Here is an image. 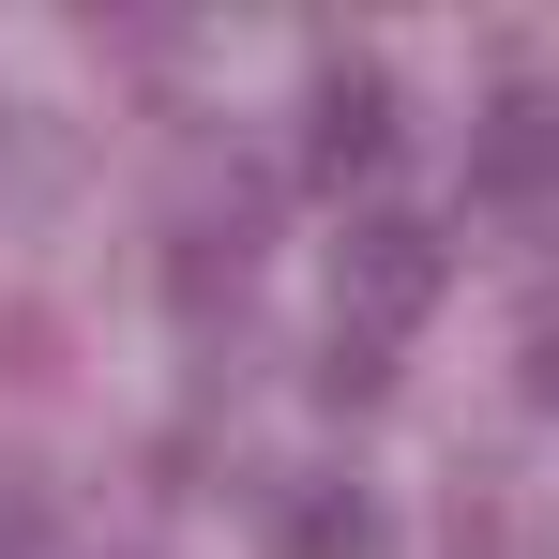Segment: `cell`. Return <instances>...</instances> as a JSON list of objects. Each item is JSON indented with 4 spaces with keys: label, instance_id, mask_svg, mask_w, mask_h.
Listing matches in <instances>:
<instances>
[{
    "label": "cell",
    "instance_id": "5b68a950",
    "mask_svg": "<svg viewBox=\"0 0 559 559\" xmlns=\"http://www.w3.org/2000/svg\"><path fill=\"white\" fill-rule=\"evenodd\" d=\"M318 393H333V408H378V393H393V348L333 318V348H318Z\"/></svg>",
    "mask_w": 559,
    "mask_h": 559
},
{
    "label": "cell",
    "instance_id": "3957f363",
    "mask_svg": "<svg viewBox=\"0 0 559 559\" xmlns=\"http://www.w3.org/2000/svg\"><path fill=\"white\" fill-rule=\"evenodd\" d=\"M545 197H559V106L499 92L468 121V212H545Z\"/></svg>",
    "mask_w": 559,
    "mask_h": 559
},
{
    "label": "cell",
    "instance_id": "277c9868",
    "mask_svg": "<svg viewBox=\"0 0 559 559\" xmlns=\"http://www.w3.org/2000/svg\"><path fill=\"white\" fill-rule=\"evenodd\" d=\"M258 530H273V559H378V499L333 484V468H287Z\"/></svg>",
    "mask_w": 559,
    "mask_h": 559
},
{
    "label": "cell",
    "instance_id": "6da1fadb",
    "mask_svg": "<svg viewBox=\"0 0 559 559\" xmlns=\"http://www.w3.org/2000/svg\"><path fill=\"white\" fill-rule=\"evenodd\" d=\"M439 273H454V258H439V227H408V212H364V227L333 242V318L393 348V333L439 302Z\"/></svg>",
    "mask_w": 559,
    "mask_h": 559
},
{
    "label": "cell",
    "instance_id": "8992f818",
    "mask_svg": "<svg viewBox=\"0 0 559 559\" xmlns=\"http://www.w3.org/2000/svg\"><path fill=\"white\" fill-rule=\"evenodd\" d=\"M514 393H530V408H559V302L530 318V348H514Z\"/></svg>",
    "mask_w": 559,
    "mask_h": 559
},
{
    "label": "cell",
    "instance_id": "7a4b0ae2",
    "mask_svg": "<svg viewBox=\"0 0 559 559\" xmlns=\"http://www.w3.org/2000/svg\"><path fill=\"white\" fill-rule=\"evenodd\" d=\"M302 167H318V182L393 167V76H378V61H348V46H333V61L302 76Z\"/></svg>",
    "mask_w": 559,
    "mask_h": 559
}]
</instances>
